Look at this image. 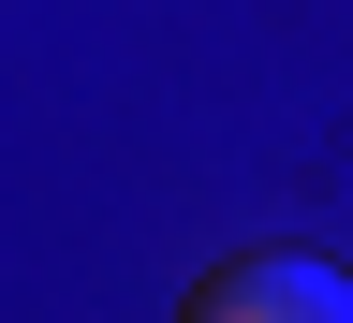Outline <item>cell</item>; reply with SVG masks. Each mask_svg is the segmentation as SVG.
Instances as JSON below:
<instances>
[{"label":"cell","instance_id":"cell-1","mask_svg":"<svg viewBox=\"0 0 353 323\" xmlns=\"http://www.w3.org/2000/svg\"><path fill=\"white\" fill-rule=\"evenodd\" d=\"M176 323H353V280L324 250H236L176 294Z\"/></svg>","mask_w":353,"mask_h":323}]
</instances>
